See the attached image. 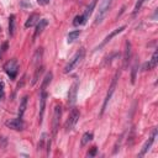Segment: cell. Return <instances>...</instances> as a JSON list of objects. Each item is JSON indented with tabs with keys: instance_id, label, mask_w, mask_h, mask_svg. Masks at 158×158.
Returning a JSON list of instances; mask_svg holds the SVG:
<instances>
[{
	"instance_id": "18",
	"label": "cell",
	"mask_w": 158,
	"mask_h": 158,
	"mask_svg": "<svg viewBox=\"0 0 158 158\" xmlns=\"http://www.w3.org/2000/svg\"><path fill=\"white\" fill-rule=\"evenodd\" d=\"M79 35H80V30H75V31L69 32L68 36H67V42H68V43H73V42L79 37Z\"/></svg>"
},
{
	"instance_id": "23",
	"label": "cell",
	"mask_w": 158,
	"mask_h": 158,
	"mask_svg": "<svg viewBox=\"0 0 158 158\" xmlns=\"http://www.w3.org/2000/svg\"><path fill=\"white\" fill-rule=\"evenodd\" d=\"M85 22H86V20L84 19L83 15H77L74 17V20H73V25L74 26H80V25H84Z\"/></svg>"
},
{
	"instance_id": "22",
	"label": "cell",
	"mask_w": 158,
	"mask_h": 158,
	"mask_svg": "<svg viewBox=\"0 0 158 158\" xmlns=\"http://www.w3.org/2000/svg\"><path fill=\"white\" fill-rule=\"evenodd\" d=\"M93 139V133L91 132H85L81 137V141H80V144L81 146H85L86 143H89L90 141Z\"/></svg>"
},
{
	"instance_id": "12",
	"label": "cell",
	"mask_w": 158,
	"mask_h": 158,
	"mask_svg": "<svg viewBox=\"0 0 158 158\" xmlns=\"http://www.w3.org/2000/svg\"><path fill=\"white\" fill-rule=\"evenodd\" d=\"M77 90H78V83H73V85L70 86L69 89V93H68V102L70 105H73L75 102V99H77Z\"/></svg>"
},
{
	"instance_id": "8",
	"label": "cell",
	"mask_w": 158,
	"mask_h": 158,
	"mask_svg": "<svg viewBox=\"0 0 158 158\" xmlns=\"http://www.w3.org/2000/svg\"><path fill=\"white\" fill-rule=\"evenodd\" d=\"M125 28H126V26H121V27H118V28L114 30L112 32H110V35H107V36H106V37L104 38V41H102V42H101V43H100V44H99V46L96 47V49H101V48H102V47H104V46H105V44H106L107 42H110V41H111V38H112V37H115L116 35L121 33V32H122V31H123Z\"/></svg>"
},
{
	"instance_id": "7",
	"label": "cell",
	"mask_w": 158,
	"mask_h": 158,
	"mask_svg": "<svg viewBox=\"0 0 158 158\" xmlns=\"http://www.w3.org/2000/svg\"><path fill=\"white\" fill-rule=\"evenodd\" d=\"M156 137H157V128H153V131H152V135H151V137L146 141V143L143 144V147H142V149H141V152H139V157H143L148 151H149V148L152 147V144H153V142H154V139H156Z\"/></svg>"
},
{
	"instance_id": "1",
	"label": "cell",
	"mask_w": 158,
	"mask_h": 158,
	"mask_svg": "<svg viewBox=\"0 0 158 158\" xmlns=\"http://www.w3.org/2000/svg\"><path fill=\"white\" fill-rule=\"evenodd\" d=\"M111 4H112V0H101L100 5H99V10H98V14L95 16V21H94V25H99L101 23V21L105 19L106 14L109 12L110 7H111Z\"/></svg>"
},
{
	"instance_id": "26",
	"label": "cell",
	"mask_w": 158,
	"mask_h": 158,
	"mask_svg": "<svg viewBox=\"0 0 158 158\" xmlns=\"http://www.w3.org/2000/svg\"><path fill=\"white\" fill-rule=\"evenodd\" d=\"M146 0H138V2L136 4V6H135V9H133V14H137L138 12V10L141 9V6H142V4Z\"/></svg>"
},
{
	"instance_id": "17",
	"label": "cell",
	"mask_w": 158,
	"mask_h": 158,
	"mask_svg": "<svg viewBox=\"0 0 158 158\" xmlns=\"http://www.w3.org/2000/svg\"><path fill=\"white\" fill-rule=\"evenodd\" d=\"M27 99H28V96H23L21 102H20V106H19V117H21V118H22L25 110H26V106H27Z\"/></svg>"
},
{
	"instance_id": "4",
	"label": "cell",
	"mask_w": 158,
	"mask_h": 158,
	"mask_svg": "<svg viewBox=\"0 0 158 158\" xmlns=\"http://www.w3.org/2000/svg\"><path fill=\"white\" fill-rule=\"evenodd\" d=\"M79 116H80L79 110H78V109H73L72 112L69 114V116H68L65 123H64L65 131H70V130L74 128V126L77 125V122H78V120H79Z\"/></svg>"
},
{
	"instance_id": "14",
	"label": "cell",
	"mask_w": 158,
	"mask_h": 158,
	"mask_svg": "<svg viewBox=\"0 0 158 158\" xmlns=\"http://www.w3.org/2000/svg\"><path fill=\"white\" fill-rule=\"evenodd\" d=\"M46 99H47L46 91H41V96H40V123L42 122V117H43V112H44V107H46Z\"/></svg>"
},
{
	"instance_id": "20",
	"label": "cell",
	"mask_w": 158,
	"mask_h": 158,
	"mask_svg": "<svg viewBox=\"0 0 158 158\" xmlns=\"http://www.w3.org/2000/svg\"><path fill=\"white\" fill-rule=\"evenodd\" d=\"M15 32V15H10L9 17V33L10 36H14Z\"/></svg>"
},
{
	"instance_id": "6",
	"label": "cell",
	"mask_w": 158,
	"mask_h": 158,
	"mask_svg": "<svg viewBox=\"0 0 158 158\" xmlns=\"http://www.w3.org/2000/svg\"><path fill=\"white\" fill-rule=\"evenodd\" d=\"M62 116V107L59 105H57L54 107V114H53V121H52V132H53V137L57 136V131L59 127V120Z\"/></svg>"
},
{
	"instance_id": "28",
	"label": "cell",
	"mask_w": 158,
	"mask_h": 158,
	"mask_svg": "<svg viewBox=\"0 0 158 158\" xmlns=\"http://www.w3.org/2000/svg\"><path fill=\"white\" fill-rule=\"evenodd\" d=\"M37 2H38L40 5H47V4L49 2V0H37Z\"/></svg>"
},
{
	"instance_id": "16",
	"label": "cell",
	"mask_w": 158,
	"mask_h": 158,
	"mask_svg": "<svg viewBox=\"0 0 158 158\" xmlns=\"http://www.w3.org/2000/svg\"><path fill=\"white\" fill-rule=\"evenodd\" d=\"M96 1H98V0H91V2L89 4V6L86 7V10H85V12L83 14V16H84V19H85V20H88V19L90 17V15L93 14V10L95 9V5H96Z\"/></svg>"
},
{
	"instance_id": "5",
	"label": "cell",
	"mask_w": 158,
	"mask_h": 158,
	"mask_svg": "<svg viewBox=\"0 0 158 158\" xmlns=\"http://www.w3.org/2000/svg\"><path fill=\"white\" fill-rule=\"evenodd\" d=\"M4 69H5L6 74L11 79H15L16 78V74H17V70H19V63H17V60L16 59H10L9 62L5 63Z\"/></svg>"
},
{
	"instance_id": "2",
	"label": "cell",
	"mask_w": 158,
	"mask_h": 158,
	"mask_svg": "<svg viewBox=\"0 0 158 158\" xmlns=\"http://www.w3.org/2000/svg\"><path fill=\"white\" fill-rule=\"evenodd\" d=\"M84 56H85V49H84V48H80V49L73 56V58L69 60V63L65 65L64 72H65V73H69V72H72L73 69H75V68L80 64V62L83 60Z\"/></svg>"
},
{
	"instance_id": "27",
	"label": "cell",
	"mask_w": 158,
	"mask_h": 158,
	"mask_svg": "<svg viewBox=\"0 0 158 158\" xmlns=\"http://www.w3.org/2000/svg\"><path fill=\"white\" fill-rule=\"evenodd\" d=\"M96 153V147H93L90 152H88V156H94Z\"/></svg>"
},
{
	"instance_id": "21",
	"label": "cell",
	"mask_w": 158,
	"mask_h": 158,
	"mask_svg": "<svg viewBox=\"0 0 158 158\" xmlns=\"http://www.w3.org/2000/svg\"><path fill=\"white\" fill-rule=\"evenodd\" d=\"M43 73V67H37L36 68V72H35V75H33V79H32V81H31V85H33V84H36V81L40 79V77H41V74Z\"/></svg>"
},
{
	"instance_id": "10",
	"label": "cell",
	"mask_w": 158,
	"mask_h": 158,
	"mask_svg": "<svg viewBox=\"0 0 158 158\" xmlns=\"http://www.w3.org/2000/svg\"><path fill=\"white\" fill-rule=\"evenodd\" d=\"M130 58H131V43H130V41H126V43H125V51H123V68L125 69L128 67Z\"/></svg>"
},
{
	"instance_id": "25",
	"label": "cell",
	"mask_w": 158,
	"mask_h": 158,
	"mask_svg": "<svg viewBox=\"0 0 158 158\" xmlns=\"http://www.w3.org/2000/svg\"><path fill=\"white\" fill-rule=\"evenodd\" d=\"M137 70H138V59L136 58V60H135V63H133V67H132V74H131V83H132V84H135Z\"/></svg>"
},
{
	"instance_id": "3",
	"label": "cell",
	"mask_w": 158,
	"mask_h": 158,
	"mask_svg": "<svg viewBox=\"0 0 158 158\" xmlns=\"http://www.w3.org/2000/svg\"><path fill=\"white\" fill-rule=\"evenodd\" d=\"M118 77H120V73L117 72V73L115 74V77L112 78V81H111V84H110L109 91H107V94H106V98H105L104 104H102V107H101V115L104 114V111H105V109H106V106H107V104H109V101H110V99H111V96H112V94H114V91H115V89H116V84H117Z\"/></svg>"
},
{
	"instance_id": "9",
	"label": "cell",
	"mask_w": 158,
	"mask_h": 158,
	"mask_svg": "<svg viewBox=\"0 0 158 158\" xmlns=\"http://www.w3.org/2000/svg\"><path fill=\"white\" fill-rule=\"evenodd\" d=\"M6 126L12 128V130H22L25 123H23L21 117H17V118H12L10 121H6Z\"/></svg>"
},
{
	"instance_id": "11",
	"label": "cell",
	"mask_w": 158,
	"mask_h": 158,
	"mask_svg": "<svg viewBox=\"0 0 158 158\" xmlns=\"http://www.w3.org/2000/svg\"><path fill=\"white\" fill-rule=\"evenodd\" d=\"M157 62H158V51H154L153 52V56H152V59L149 62L144 63L143 70H151V69H153L157 65Z\"/></svg>"
},
{
	"instance_id": "19",
	"label": "cell",
	"mask_w": 158,
	"mask_h": 158,
	"mask_svg": "<svg viewBox=\"0 0 158 158\" xmlns=\"http://www.w3.org/2000/svg\"><path fill=\"white\" fill-rule=\"evenodd\" d=\"M52 77H53L52 72H48V73L46 74V77L43 78V83H42V85H41V91H44V90H46L47 85H48V84L51 83V80H52Z\"/></svg>"
},
{
	"instance_id": "15",
	"label": "cell",
	"mask_w": 158,
	"mask_h": 158,
	"mask_svg": "<svg viewBox=\"0 0 158 158\" xmlns=\"http://www.w3.org/2000/svg\"><path fill=\"white\" fill-rule=\"evenodd\" d=\"M38 21H40V15L35 12V14H32V15L27 19V21H26V23H25V27H27V28H28V27H32V26H33L35 23H37Z\"/></svg>"
},
{
	"instance_id": "24",
	"label": "cell",
	"mask_w": 158,
	"mask_h": 158,
	"mask_svg": "<svg viewBox=\"0 0 158 158\" xmlns=\"http://www.w3.org/2000/svg\"><path fill=\"white\" fill-rule=\"evenodd\" d=\"M41 58H42V48H38V49L36 51L35 56H33V60H32V63H33L35 65H37V64L41 62ZM37 67H38V65H37Z\"/></svg>"
},
{
	"instance_id": "13",
	"label": "cell",
	"mask_w": 158,
	"mask_h": 158,
	"mask_svg": "<svg viewBox=\"0 0 158 158\" xmlns=\"http://www.w3.org/2000/svg\"><path fill=\"white\" fill-rule=\"evenodd\" d=\"M47 25H48V21H47L46 19H42V20H40V21L37 22V26H36V30H35V35H33V40H35L36 37H38V36L43 32V30L46 28Z\"/></svg>"
}]
</instances>
